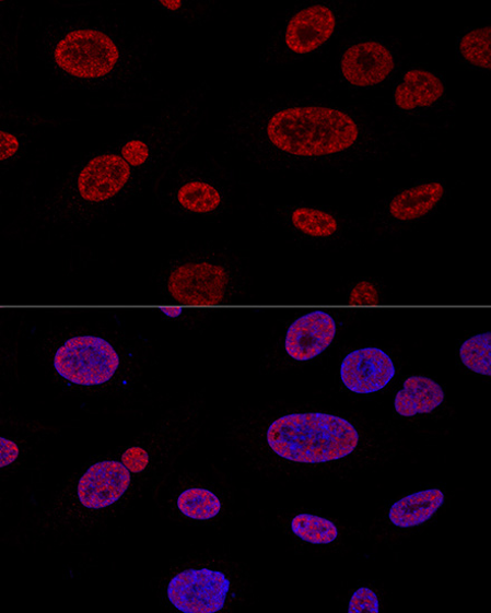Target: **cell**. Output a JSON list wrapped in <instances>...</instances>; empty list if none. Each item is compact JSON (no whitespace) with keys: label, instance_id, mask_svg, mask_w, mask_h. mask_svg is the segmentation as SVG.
I'll use <instances>...</instances> for the list:
<instances>
[{"label":"cell","instance_id":"1","mask_svg":"<svg viewBox=\"0 0 491 613\" xmlns=\"http://www.w3.org/2000/svg\"><path fill=\"white\" fill-rule=\"evenodd\" d=\"M359 441L353 424L324 413L285 415L272 422L267 431L270 450L296 463L316 464L344 459L358 449Z\"/></svg>","mask_w":491,"mask_h":613},{"label":"cell","instance_id":"2","mask_svg":"<svg viewBox=\"0 0 491 613\" xmlns=\"http://www.w3.org/2000/svg\"><path fill=\"white\" fill-rule=\"evenodd\" d=\"M266 133L269 142L280 151L303 157L347 151L360 137L352 117L323 106L279 110L268 120Z\"/></svg>","mask_w":491,"mask_h":613},{"label":"cell","instance_id":"3","mask_svg":"<svg viewBox=\"0 0 491 613\" xmlns=\"http://www.w3.org/2000/svg\"><path fill=\"white\" fill-rule=\"evenodd\" d=\"M120 356L107 341L85 334L68 340L54 356V367L68 381L98 386L112 380Z\"/></svg>","mask_w":491,"mask_h":613},{"label":"cell","instance_id":"4","mask_svg":"<svg viewBox=\"0 0 491 613\" xmlns=\"http://www.w3.org/2000/svg\"><path fill=\"white\" fill-rule=\"evenodd\" d=\"M57 64L79 79H98L117 66L120 52L106 34L94 30L69 33L54 51Z\"/></svg>","mask_w":491,"mask_h":613},{"label":"cell","instance_id":"5","mask_svg":"<svg viewBox=\"0 0 491 613\" xmlns=\"http://www.w3.org/2000/svg\"><path fill=\"white\" fill-rule=\"evenodd\" d=\"M230 589L231 582L224 574L192 569L172 580L168 597L182 612L214 613L224 608Z\"/></svg>","mask_w":491,"mask_h":613},{"label":"cell","instance_id":"6","mask_svg":"<svg viewBox=\"0 0 491 613\" xmlns=\"http://www.w3.org/2000/svg\"><path fill=\"white\" fill-rule=\"evenodd\" d=\"M227 285L229 274L222 266L189 262L172 272L168 292L184 305L212 306L223 302Z\"/></svg>","mask_w":491,"mask_h":613},{"label":"cell","instance_id":"7","mask_svg":"<svg viewBox=\"0 0 491 613\" xmlns=\"http://www.w3.org/2000/svg\"><path fill=\"white\" fill-rule=\"evenodd\" d=\"M396 375L391 357L379 349H362L350 353L341 365V379L351 392L367 396L379 392Z\"/></svg>","mask_w":491,"mask_h":613},{"label":"cell","instance_id":"8","mask_svg":"<svg viewBox=\"0 0 491 613\" xmlns=\"http://www.w3.org/2000/svg\"><path fill=\"white\" fill-rule=\"evenodd\" d=\"M131 484L129 470L118 461H103L92 465L79 482L78 493L87 509L101 510L113 506Z\"/></svg>","mask_w":491,"mask_h":613},{"label":"cell","instance_id":"9","mask_svg":"<svg viewBox=\"0 0 491 613\" xmlns=\"http://www.w3.org/2000/svg\"><path fill=\"white\" fill-rule=\"evenodd\" d=\"M337 323L335 318L323 310L312 311L296 319L288 329L285 350L295 361H311L335 342Z\"/></svg>","mask_w":491,"mask_h":613},{"label":"cell","instance_id":"10","mask_svg":"<svg viewBox=\"0 0 491 613\" xmlns=\"http://www.w3.org/2000/svg\"><path fill=\"white\" fill-rule=\"evenodd\" d=\"M395 69L391 51L377 42L358 43L344 52L341 61L343 78L352 85L367 87L387 80Z\"/></svg>","mask_w":491,"mask_h":613},{"label":"cell","instance_id":"11","mask_svg":"<svg viewBox=\"0 0 491 613\" xmlns=\"http://www.w3.org/2000/svg\"><path fill=\"white\" fill-rule=\"evenodd\" d=\"M131 169L116 154H105L89 162L78 179L80 196L89 202H102L117 196L128 184Z\"/></svg>","mask_w":491,"mask_h":613},{"label":"cell","instance_id":"12","mask_svg":"<svg viewBox=\"0 0 491 613\" xmlns=\"http://www.w3.org/2000/svg\"><path fill=\"white\" fill-rule=\"evenodd\" d=\"M336 28L334 11L325 5H313L291 19L285 32V44L295 54H309L329 40Z\"/></svg>","mask_w":491,"mask_h":613},{"label":"cell","instance_id":"13","mask_svg":"<svg viewBox=\"0 0 491 613\" xmlns=\"http://www.w3.org/2000/svg\"><path fill=\"white\" fill-rule=\"evenodd\" d=\"M446 400L443 387L431 378L412 376L395 399V409L400 416L412 417L430 414Z\"/></svg>","mask_w":491,"mask_h":613},{"label":"cell","instance_id":"14","mask_svg":"<svg viewBox=\"0 0 491 613\" xmlns=\"http://www.w3.org/2000/svg\"><path fill=\"white\" fill-rule=\"evenodd\" d=\"M444 502L445 494L439 488L420 491L396 502L389 519L398 528H414L430 520Z\"/></svg>","mask_w":491,"mask_h":613},{"label":"cell","instance_id":"15","mask_svg":"<svg viewBox=\"0 0 491 613\" xmlns=\"http://www.w3.org/2000/svg\"><path fill=\"white\" fill-rule=\"evenodd\" d=\"M445 93L443 81L431 72L411 70L396 89V105L405 110L426 107L440 101Z\"/></svg>","mask_w":491,"mask_h":613},{"label":"cell","instance_id":"16","mask_svg":"<svg viewBox=\"0 0 491 613\" xmlns=\"http://www.w3.org/2000/svg\"><path fill=\"white\" fill-rule=\"evenodd\" d=\"M445 187L440 182H428L397 194L389 205L391 215L399 221H412L430 213L441 203Z\"/></svg>","mask_w":491,"mask_h":613},{"label":"cell","instance_id":"17","mask_svg":"<svg viewBox=\"0 0 491 613\" xmlns=\"http://www.w3.org/2000/svg\"><path fill=\"white\" fill-rule=\"evenodd\" d=\"M178 509L189 519L208 521L220 515L222 502L214 493L194 487L180 494Z\"/></svg>","mask_w":491,"mask_h":613},{"label":"cell","instance_id":"18","mask_svg":"<svg viewBox=\"0 0 491 613\" xmlns=\"http://www.w3.org/2000/svg\"><path fill=\"white\" fill-rule=\"evenodd\" d=\"M294 227L313 238H327L339 231L338 220L330 213L313 208H299L292 213Z\"/></svg>","mask_w":491,"mask_h":613},{"label":"cell","instance_id":"19","mask_svg":"<svg viewBox=\"0 0 491 613\" xmlns=\"http://www.w3.org/2000/svg\"><path fill=\"white\" fill-rule=\"evenodd\" d=\"M292 531L297 538L312 544H329L339 537V530L332 521L306 514L293 519Z\"/></svg>","mask_w":491,"mask_h":613},{"label":"cell","instance_id":"20","mask_svg":"<svg viewBox=\"0 0 491 613\" xmlns=\"http://www.w3.org/2000/svg\"><path fill=\"white\" fill-rule=\"evenodd\" d=\"M178 201L183 208L195 213H209L222 203V196L212 186L195 181L186 184L178 191Z\"/></svg>","mask_w":491,"mask_h":613},{"label":"cell","instance_id":"21","mask_svg":"<svg viewBox=\"0 0 491 613\" xmlns=\"http://www.w3.org/2000/svg\"><path fill=\"white\" fill-rule=\"evenodd\" d=\"M463 364L470 370L490 376L491 374V333L483 332L467 340L459 351Z\"/></svg>","mask_w":491,"mask_h":613},{"label":"cell","instance_id":"22","mask_svg":"<svg viewBox=\"0 0 491 613\" xmlns=\"http://www.w3.org/2000/svg\"><path fill=\"white\" fill-rule=\"evenodd\" d=\"M460 52L470 64L490 69V27H481L467 33L459 45Z\"/></svg>","mask_w":491,"mask_h":613},{"label":"cell","instance_id":"23","mask_svg":"<svg viewBox=\"0 0 491 613\" xmlns=\"http://www.w3.org/2000/svg\"><path fill=\"white\" fill-rule=\"evenodd\" d=\"M379 611L378 599L369 588H360L351 598L349 604L350 613H377Z\"/></svg>","mask_w":491,"mask_h":613},{"label":"cell","instance_id":"24","mask_svg":"<svg viewBox=\"0 0 491 613\" xmlns=\"http://www.w3.org/2000/svg\"><path fill=\"white\" fill-rule=\"evenodd\" d=\"M122 154L128 164L140 166L148 161L150 151L143 141L132 140L124 146Z\"/></svg>","mask_w":491,"mask_h":613},{"label":"cell","instance_id":"25","mask_svg":"<svg viewBox=\"0 0 491 613\" xmlns=\"http://www.w3.org/2000/svg\"><path fill=\"white\" fill-rule=\"evenodd\" d=\"M377 298L376 288L369 282L359 283L350 295L353 305H373L377 302Z\"/></svg>","mask_w":491,"mask_h":613},{"label":"cell","instance_id":"26","mask_svg":"<svg viewBox=\"0 0 491 613\" xmlns=\"http://www.w3.org/2000/svg\"><path fill=\"white\" fill-rule=\"evenodd\" d=\"M0 453H2V457H0V461H2L0 462V467L7 468L19 458V446L13 440L2 437L0 438Z\"/></svg>","mask_w":491,"mask_h":613},{"label":"cell","instance_id":"27","mask_svg":"<svg viewBox=\"0 0 491 613\" xmlns=\"http://www.w3.org/2000/svg\"><path fill=\"white\" fill-rule=\"evenodd\" d=\"M20 142L17 138L9 132L0 133V158L5 161L12 157L19 150Z\"/></svg>","mask_w":491,"mask_h":613},{"label":"cell","instance_id":"28","mask_svg":"<svg viewBox=\"0 0 491 613\" xmlns=\"http://www.w3.org/2000/svg\"><path fill=\"white\" fill-rule=\"evenodd\" d=\"M160 4L171 11H178L183 8V3L179 0H176V2H160Z\"/></svg>","mask_w":491,"mask_h":613},{"label":"cell","instance_id":"29","mask_svg":"<svg viewBox=\"0 0 491 613\" xmlns=\"http://www.w3.org/2000/svg\"><path fill=\"white\" fill-rule=\"evenodd\" d=\"M166 314H167L169 317H177V316L180 314V309H173V308H172V309H167V310H166Z\"/></svg>","mask_w":491,"mask_h":613}]
</instances>
